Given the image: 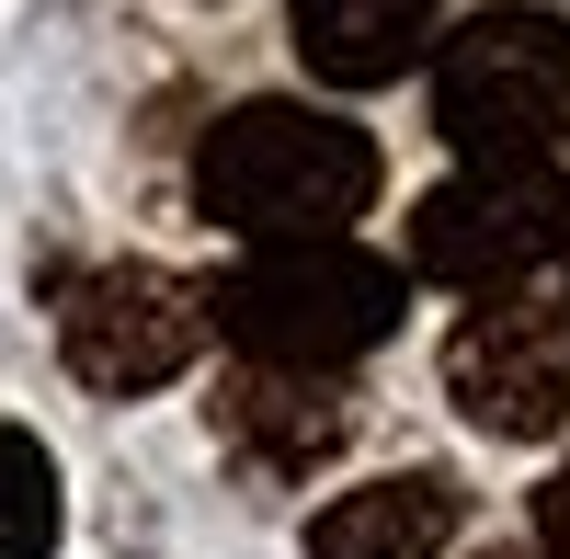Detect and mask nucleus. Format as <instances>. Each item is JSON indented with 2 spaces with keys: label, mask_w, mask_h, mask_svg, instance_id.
I'll return each instance as SVG.
<instances>
[{
  "label": "nucleus",
  "mask_w": 570,
  "mask_h": 559,
  "mask_svg": "<svg viewBox=\"0 0 570 559\" xmlns=\"http://www.w3.org/2000/svg\"><path fill=\"white\" fill-rule=\"evenodd\" d=\"M195 206L217 228H240L252 252H297V241H343L376 206V137L331 104H228L195 149Z\"/></svg>",
  "instance_id": "obj_1"
},
{
  "label": "nucleus",
  "mask_w": 570,
  "mask_h": 559,
  "mask_svg": "<svg viewBox=\"0 0 570 559\" xmlns=\"http://www.w3.org/2000/svg\"><path fill=\"white\" fill-rule=\"evenodd\" d=\"M411 274L389 252L354 241H297V252H252L206 286V332L240 343V365H285V377H331L400 332Z\"/></svg>",
  "instance_id": "obj_2"
},
{
  "label": "nucleus",
  "mask_w": 570,
  "mask_h": 559,
  "mask_svg": "<svg viewBox=\"0 0 570 559\" xmlns=\"http://www.w3.org/2000/svg\"><path fill=\"white\" fill-rule=\"evenodd\" d=\"M434 126L468 160H559L570 137V23L548 0H491L434 46Z\"/></svg>",
  "instance_id": "obj_3"
},
{
  "label": "nucleus",
  "mask_w": 570,
  "mask_h": 559,
  "mask_svg": "<svg viewBox=\"0 0 570 559\" xmlns=\"http://www.w3.org/2000/svg\"><path fill=\"white\" fill-rule=\"evenodd\" d=\"M548 252H570L559 160H468L411 206V274H434L456 297H513Z\"/></svg>",
  "instance_id": "obj_4"
},
{
  "label": "nucleus",
  "mask_w": 570,
  "mask_h": 559,
  "mask_svg": "<svg viewBox=\"0 0 570 559\" xmlns=\"http://www.w3.org/2000/svg\"><path fill=\"white\" fill-rule=\"evenodd\" d=\"M58 354H69V377L104 389V400L171 389L183 365L206 354V286H183V274H160V263H104V274L69 286Z\"/></svg>",
  "instance_id": "obj_5"
},
{
  "label": "nucleus",
  "mask_w": 570,
  "mask_h": 559,
  "mask_svg": "<svg viewBox=\"0 0 570 559\" xmlns=\"http://www.w3.org/2000/svg\"><path fill=\"white\" fill-rule=\"evenodd\" d=\"M445 400L502 445H548L570 423V308H537V297L468 308L445 343Z\"/></svg>",
  "instance_id": "obj_6"
},
{
  "label": "nucleus",
  "mask_w": 570,
  "mask_h": 559,
  "mask_svg": "<svg viewBox=\"0 0 570 559\" xmlns=\"http://www.w3.org/2000/svg\"><path fill=\"white\" fill-rule=\"evenodd\" d=\"M217 434L240 469L263 480H308L331 445L354 434V400L331 389V377H285V365H240V377L217 389Z\"/></svg>",
  "instance_id": "obj_7"
},
{
  "label": "nucleus",
  "mask_w": 570,
  "mask_h": 559,
  "mask_svg": "<svg viewBox=\"0 0 570 559\" xmlns=\"http://www.w3.org/2000/svg\"><path fill=\"white\" fill-rule=\"evenodd\" d=\"M297 58L331 91H376L445 46V0H297Z\"/></svg>",
  "instance_id": "obj_8"
},
{
  "label": "nucleus",
  "mask_w": 570,
  "mask_h": 559,
  "mask_svg": "<svg viewBox=\"0 0 570 559\" xmlns=\"http://www.w3.org/2000/svg\"><path fill=\"white\" fill-rule=\"evenodd\" d=\"M456 514H468V491L445 469H400V480L331 491L308 514V559H445Z\"/></svg>",
  "instance_id": "obj_9"
},
{
  "label": "nucleus",
  "mask_w": 570,
  "mask_h": 559,
  "mask_svg": "<svg viewBox=\"0 0 570 559\" xmlns=\"http://www.w3.org/2000/svg\"><path fill=\"white\" fill-rule=\"evenodd\" d=\"M69 502H58V457L23 423H0V559H58Z\"/></svg>",
  "instance_id": "obj_10"
},
{
  "label": "nucleus",
  "mask_w": 570,
  "mask_h": 559,
  "mask_svg": "<svg viewBox=\"0 0 570 559\" xmlns=\"http://www.w3.org/2000/svg\"><path fill=\"white\" fill-rule=\"evenodd\" d=\"M537 559H570V469L537 491Z\"/></svg>",
  "instance_id": "obj_11"
},
{
  "label": "nucleus",
  "mask_w": 570,
  "mask_h": 559,
  "mask_svg": "<svg viewBox=\"0 0 570 559\" xmlns=\"http://www.w3.org/2000/svg\"><path fill=\"white\" fill-rule=\"evenodd\" d=\"M480 559H537V548H480Z\"/></svg>",
  "instance_id": "obj_12"
}]
</instances>
